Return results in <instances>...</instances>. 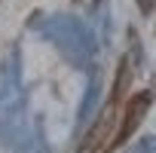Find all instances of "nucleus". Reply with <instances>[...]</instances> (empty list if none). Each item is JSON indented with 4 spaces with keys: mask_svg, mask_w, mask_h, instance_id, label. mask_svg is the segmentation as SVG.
<instances>
[{
    "mask_svg": "<svg viewBox=\"0 0 156 153\" xmlns=\"http://www.w3.org/2000/svg\"><path fill=\"white\" fill-rule=\"evenodd\" d=\"M147 110H150V92H138V95H132V98H129V104L122 107V116H119L116 147H122V144H126V141L138 132V126L144 123Z\"/></svg>",
    "mask_w": 156,
    "mask_h": 153,
    "instance_id": "f257e3e1",
    "label": "nucleus"
},
{
    "mask_svg": "<svg viewBox=\"0 0 156 153\" xmlns=\"http://www.w3.org/2000/svg\"><path fill=\"white\" fill-rule=\"evenodd\" d=\"M129 86H132V55H126L122 61H119V67H116V80H113V89H110V107H119L122 104V98H126V92H129Z\"/></svg>",
    "mask_w": 156,
    "mask_h": 153,
    "instance_id": "f03ea898",
    "label": "nucleus"
},
{
    "mask_svg": "<svg viewBox=\"0 0 156 153\" xmlns=\"http://www.w3.org/2000/svg\"><path fill=\"white\" fill-rule=\"evenodd\" d=\"M138 9H141V16H153L156 0H138Z\"/></svg>",
    "mask_w": 156,
    "mask_h": 153,
    "instance_id": "7ed1b4c3",
    "label": "nucleus"
}]
</instances>
